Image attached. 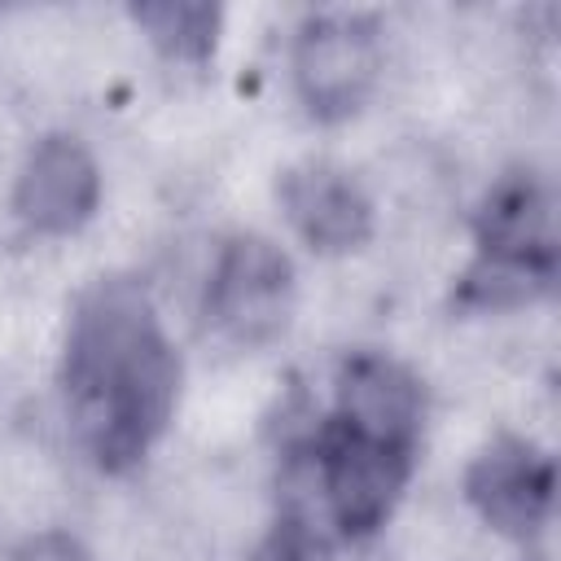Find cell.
I'll use <instances>...</instances> for the list:
<instances>
[{
  "mask_svg": "<svg viewBox=\"0 0 561 561\" xmlns=\"http://www.w3.org/2000/svg\"><path fill=\"white\" fill-rule=\"evenodd\" d=\"M70 377L110 443H145L171 412L175 364L153 329L149 302L131 285H101L75 316Z\"/></svg>",
  "mask_w": 561,
  "mask_h": 561,
  "instance_id": "obj_1",
  "label": "cell"
},
{
  "mask_svg": "<svg viewBox=\"0 0 561 561\" xmlns=\"http://www.w3.org/2000/svg\"><path fill=\"white\" fill-rule=\"evenodd\" d=\"M289 259L263 241V237H237L219 263H215V276H210V311L215 320L254 342V337H267L280 320H285V307H289Z\"/></svg>",
  "mask_w": 561,
  "mask_h": 561,
  "instance_id": "obj_2",
  "label": "cell"
},
{
  "mask_svg": "<svg viewBox=\"0 0 561 561\" xmlns=\"http://www.w3.org/2000/svg\"><path fill=\"white\" fill-rule=\"evenodd\" d=\"M377 75V39L359 18H316L294 48V79L311 110H351Z\"/></svg>",
  "mask_w": 561,
  "mask_h": 561,
  "instance_id": "obj_3",
  "label": "cell"
},
{
  "mask_svg": "<svg viewBox=\"0 0 561 561\" xmlns=\"http://www.w3.org/2000/svg\"><path fill=\"white\" fill-rule=\"evenodd\" d=\"M96 193H101V171L92 153L75 136H48L22 162L13 202L31 228L70 232L92 215Z\"/></svg>",
  "mask_w": 561,
  "mask_h": 561,
  "instance_id": "obj_4",
  "label": "cell"
},
{
  "mask_svg": "<svg viewBox=\"0 0 561 561\" xmlns=\"http://www.w3.org/2000/svg\"><path fill=\"white\" fill-rule=\"evenodd\" d=\"M399 478H403L399 447L346 434L324 460L320 491H324V504H329L337 526L368 530V526H377L386 517V508H390V500L399 491Z\"/></svg>",
  "mask_w": 561,
  "mask_h": 561,
  "instance_id": "obj_5",
  "label": "cell"
},
{
  "mask_svg": "<svg viewBox=\"0 0 561 561\" xmlns=\"http://www.w3.org/2000/svg\"><path fill=\"white\" fill-rule=\"evenodd\" d=\"M280 197L294 228L320 250H346L368 237V197L342 167L329 162L298 167L289 171Z\"/></svg>",
  "mask_w": 561,
  "mask_h": 561,
  "instance_id": "obj_6",
  "label": "cell"
},
{
  "mask_svg": "<svg viewBox=\"0 0 561 561\" xmlns=\"http://www.w3.org/2000/svg\"><path fill=\"white\" fill-rule=\"evenodd\" d=\"M421 412V390L408 368L381 355H359L342 373V416L346 434L399 447L416 430Z\"/></svg>",
  "mask_w": 561,
  "mask_h": 561,
  "instance_id": "obj_7",
  "label": "cell"
},
{
  "mask_svg": "<svg viewBox=\"0 0 561 561\" xmlns=\"http://www.w3.org/2000/svg\"><path fill=\"white\" fill-rule=\"evenodd\" d=\"M469 491L495 526L526 530L548 504V469L522 443H500L473 465Z\"/></svg>",
  "mask_w": 561,
  "mask_h": 561,
  "instance_id": "obj_8",
  "label": "cell"
},
{
  "mask_svg": "<svg viewBox=\"0 0 561 561\" xmlns=\"http://www.w3.org/2000/svg\"><path fill=\"white\" fill-rule=\"evenodd\" d=\"M136 18L153 31L158 44H167L175 53H197L215 35V9H206V4H149Z\"/></svg>",
  "mask_w": 561,
  "mask_h": 561,
  "instance_id": "obj_9",
  "label": "cell"
},
{
  "mask_svg": "<svg viewBox=\"0 0 561 561\" xmlns=\"http://www.w3.org/2000/svg\"><path fill=\"white\" fill-rule=\"evenodd\" d=\"M13 561H92V557H88V548L79 539L57 535V530H44V535L26 539Z\"/></svg>",
  "mask_w": 561,
  "mask_h": 561,
  "instance_id": "obj_10",
  "label": "cell"
}]
</instances>
